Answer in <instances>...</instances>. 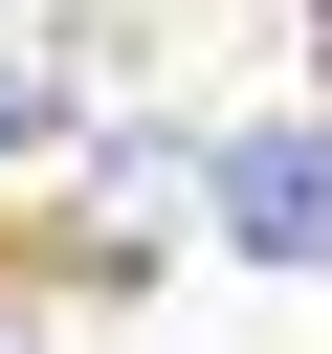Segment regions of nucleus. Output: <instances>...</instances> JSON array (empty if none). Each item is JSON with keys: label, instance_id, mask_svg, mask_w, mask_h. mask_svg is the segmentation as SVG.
Returning a JSON list of instances; mask_svg holds the SVG:
<instances>
[{"label": "nucleus", "instance_id": "1", "mask_svg": "<svg viewBox=\"0 0 332 354\" xmlns=\"http://www.w3.org/2000/svg\"><path fill=\"white\" fill-rule=\"evenodd\" d=\"M221 243L243 266H332V133H221Z\"/></svg>", "mask_w": 332, "mask_h": 354}, {"label": "nucleus", "instance_id": "2", "mask_svg": "<svg viewBox=\"0 0 332 354\" xmlns=\"http://www.w3.org/2000/svg\"><path fill=\"white\" fill-rule=\"evenodd\" d=\"M0 133H22V111H0Z\"/></svg>", "mask_w": 332, "mask_h": 354}]
</instances>
